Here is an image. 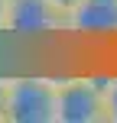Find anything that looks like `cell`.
I'll return each instance as SVG.
<instances>
[{
    "label": "cell",
    "instance_id": "obj_1",
    "mask_svg": "<svg viewBox=\"0 0 117 123\" xmlns=\"http://www.w3.org/2000/svg\"><path fill=\"white\" fill-rule=\"evenodd\" d=\"M55 74H10L7 123H55Z\"/></svg>",
    "mask_w": 117,
    "mask_h": 123
},
{
    "label": "cell",
    "instance_id": "obj_2",
    "mask_svg": "<svg viewBox=\"0 0 117 123\" xmlns=\"http://www.w3.org/2000/svg\"><path fill=\"white\" fill-rule=\"evenodd\" d=\"M55 123H107L98 74H65L55 87Z\"/></svg>",
    "mask_w": 117,
    "mask_h": 123
},
{
    "label": "cell",
    "instance_id": "obj_3",
    "mask_svg": "<svg viewBox=\"0 0 117 123\" xmlns=\"http://www.w3.org/2000/svg\"><path fill=\"white\" fill-rule=\"evenodd\" d=\"M10 39H46V36H68L65 13L49 0H10L7 16Z\"/></svg>",
    "mask_w": 117,
    "mask_h": 123
},
{
    "label": "cell",
    "instance_id": "obj_4",
    "mask_svg": "<svg viewBox=\"0 0 117 123\" xmlns=\"http://www.w3.org/2000/svg\"><path fill=\"white\" fill-rule=\"evenodd\" d=\"M65 32L85 39L117 36V0H78L65 13Z\"/></svg>",
    "mask_w": 117,
    "mask_h": 123
},
{
    "label": "cell",
    "instance_id": "obj_5",
    "mask_svg": "<svg viewBox=\"0 0 117 123\" xmlns=\"http://www.w3.org/2000/svg\"><path fill=\"white\" fill-rule=\"evenodd\" d=\"M101 84H104V113H107V123H117V74L101 78Z\"/></svg>",
    "mask_w": 117,
    "mask_h": 123
},
{
    "label": "cell",
    "instance_id": "obj_6",
    "mask_svg": "<svg viewBox=\"0 0 117 123\" xmlns=\"http://www.w3.org/2000/svg\"><path fill=\"white\" fill-rule=\"evenodd\" d=\"M7 87H10V74H0V123H7Z\"/></svg>",
    "mask_w": 117,
    "mask_h": 123
},
{
    "label": "cell",
    "instance_id": "obj_7",
    "mask_svg": "<svg viewBox=\"0 0 117 123\" xmlns=\"http://www.w3.org/2000/svg\"><path fill=\"white\" fill-rule=\"evenodd\" d=\"M7 16H10V0H0V36H7Z\"/></svg>",
    "mask_w": 117,
    "mask_h": 123
}]
</instances>
